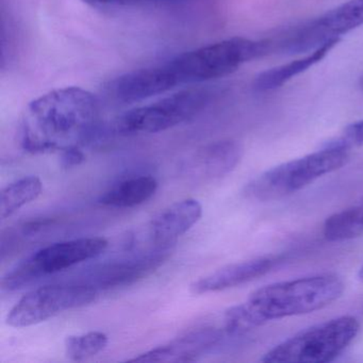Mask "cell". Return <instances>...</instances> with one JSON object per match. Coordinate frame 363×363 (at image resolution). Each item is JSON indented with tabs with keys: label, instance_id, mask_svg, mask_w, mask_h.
Wrapping results in <instances>:
<instances>
[{
	"label": "cell",
	"instance_id": "25",
	"mask_svg": "<svg viewBox=\"0 0 363 363\" xmlns=\"http://www.w3.org/2000/svg\"><path fill=\"white\" fill-rule=\"evenodd\" d=\"M359 86H360L361 90L363 91V76H361L360 80H359Z\"/></svg>",
	"mask_w": 363,
	"mask_h": 363
},
{
	"label": "cell",
	"instance_id": "10",
	"mask_svg": "<svg viewBox=\"0 0 363 363\" xmlns=\"http://www.w3.org/2000/svg\"><path fill=\"white\" fill-rule=\"evenodd\" d=\"M242 156L243 148L238 142L233 140L213 142L189 155L180 163V174L193 182L220 179L238 167Z\"/></svg>",
	"mask_w": 363,
	"mask_h": 363
},
{
	"label": "cell",
	"instance_id": "1",
	"mask_svg": "<svg viewBox=\"0 0 363 363\" xmlns=\"http://www.w3.org/2000/svg\"><path fill=\"white\" fill-rule=\"evenodd\" d=\"M103 130L97 97L84 89L67 86L27 106L18 137L23 150L43 154L93 143Z\"/></svg>",
	"mask_w": 363,
	"mask_h": 363
},
{
	"label": "cell",
	"instance_id": "12",
	"mask_svg": "<svg viewBox=\"0 0 363 363\" xmlns=\"http://www.w3.org/2000/svg\"><path fill=\"white\" fill-rule=\"evenodd\" d=\"M176 89L164 65L135 69L114 78L107 91L116 101L125 104L141 103Z\"/></svg>",
	"mask_w": 363,
	"mask_h": 363
},
{
	"label": "cell",
	"instance_id": "13",
	"mask_svg": "<svg viewBox=\"0 0 363 363\" xmlns=\"http://www.w3.org/2000/svg\"><path fill=\"white\" fill-rule=\"evenodd\" d=\"M169 248H156L135 258L110 261L86 275L84 284L95 289H111L133 284L155 271L167 258Z\"/></svg>",
	"mask_w": 363,
	"mask_h": 363
},
{
	"label": "cell",
	"instance_id": "6",
	"mask_svg": "<svg viewBox=\"0 0 363 363\" xmlns=\"http://www.w3.org/2000/svg\"><path fill=\"white\" fill-rule=\"evenodd\" d=\"M359 323L352 316H340L310 327L284 340L261 361L272 363H326L335 360L356 339Z\"/></svg>",
	"mask_w": 363,
	"mask_h": 363
},
{
	"label": "cell",
	"instance_id": "3",
	"mask_svg": "<svg viewBox=\"0 0 363 363\" xmlns=\"http://www.w3.org/2000/svg\"><path fill=\"white\" fill-rule=\"evenodd\" d=\"M267 55L264 39L255 41L237 37L178 55L164 65L177 88L224 77L244 63Z\"/></svg>",
	"mask_w": 363,
	"mask_h": 363
},
{
	"label": "cell",
	"instance_id": "8",
	"mask_svg": "<svg viewBox=\"0 0 363 363\" xmlns=\"http://www.w3.org/2000/svg\"><path fill=\"white\" fill-rule=\"evenodd\" d=\"M108 244L103 237L80 238L50 244L33 252L8 272L1 281L3 290H20L42 278L96 258L107 250Z\"/></svg>",
	"mask_w": 363,
	"mask_h": 363
},
{
	"label": "cell",
	"instance_id": "21",
	"mask_svg": "<svg viewBox=\"0 0 363 363\" xmlns=\"http://www.w3.org/2000/svg\"><path fill=\"white\" fill-rule=\"evenodd\" d=\"M84 3L94 7L125 8L146 5H174L190 1V0H84Z\"/></svg>",
	"mask_w": 363,
	"mask_h": 363
},
{
	"label": "cell",
	"instance_id": "23",
	"mask_svg": "<svg viewBox=\"0 0 363 363\" xmlns=\"http://www.w3.org/2000/svg\"><path fill=\"white\" fill-rule=\"evenodd\" d=\"M84 160L86 155L80 150L79 146H72L61 150L60 165L62 169H73L84 163Z\"/></svg>",
	"mask_w": 363,
	"mask_h": 363
},
{
	"label": "cell",
	"instance_id": "9",
	"mask_svg": "<svg viewBox=\"0 0 363 363\" xmlns=\"http://www.w3.org/2000/svg\"><path fill=\"white\" fill-rule=\"evenodd\" d=\"M97 291L84 282L41 286L23 296L10 310L6 320L14 328L33 326L67 310L93 303Z\"/></svg>",
	"mask_w": 363,
	"mask_h": 363
},
{
	"label": "cell",
	"instance_id": "20",
	"mask_svg": "<svg viewBox=\"0 0 363 363\" xmlns=\"http://www.w3.org/2000/svg\"><path fill=\"white\" fill-rule=\"evenodd\" d=\"M109 337L101 331H89L82 335H69L65 339V354L72 361H84L103 352Z\"/></svg>",
	"mask_w": 363,
	"mask_h": 363
},
{
	"label": "cell",
	"instance_id": "2",
	"mask_svg": "<svg viewBox=\"0 0 363 363\" xmlns=\"http://www.w3.org/2000/svg\"><path fill=\"white\" fill-rule=\"evenodd\" d=\"M344 282L335 274H318L276 282L252 292L247 301L225 312L235 330L246 333L273 320L311 313L337 301Z\"/></svg>",
	"mask_w": 363,
	"mask_h": 363
},
{
	"label": "cell",
	"instance_id": "18",
	"mask_svg": "<svg viewBox=\"0 0 363 363\" xmlns=\"http://www.w3.org/2000/svg\"><path fill=\"white\" fill-rule=\"evenodd\" d=\"M43 191V184L38 176H25L3 189L0 193L1 220L13 216L21 208L35 201Z\"/></svg>",
	"mask_w": 363,
	"mask_h": 363
},
{
	"label": "cell",
	"instance_id": "11",
	"mask_svg": "<svg viewBox=\"0 0 363 363\" xmlns=\"http://www.w3.org/2000/svg\"><path fill=\"white\" fill-rule=\"evenodd\" d=\"M226 337L230 335L224 326L220 329L214 327L195 329L130 359L129 362H193L213 350Z\"/></svg>",
	"mask_w": 363,
	"mask_h": 363
},
{
	"label": "cell",
	"instance_id": "16",
	"mask_svg": "<svg viewBox=\"0 0 363 363\" xmlns=\"http://www.w3.org/2000/svg\"><path fill=\"white\" fill-rule=\"evenodd\" d=\"M340 40L341 39L331 40V41L327 42L326 44L310 52V55L303 57V58L297 59V60L292 61V62L267 69V71L259 74L255 79V90L258 91V92H267V91H273L280 88L295 76L303 73V72L307 71L308 69L323 60L326 55H328V52L339 43Z\"/></svg>",
	"mask_w": 363,
	"mask_h": 363
},
{
	"label": "cell",
	"instance_id": "22",
	"mask_svg": "<svg viewBox=\"0 0 363 363\" xmlns=\"http://www.w3.org/2000/svg\"><path fill=\"white\" fill-rule=\"evenodd\" d=\"M335 140L350 150L354 146L363 145V120L348 125L344 129L343 135Z\"/></svg>",
	"mask_w": 363,
	"mask_h": 363
},
{
	"label": "cell",
	"instance_id": "19",
	"mask_svg": "<svg viewBox=\"0 0 363 363\" xmlns=\"http://www.w3.org/2000/svg\"><path fill=\"white\" fill-rule=\"evenodd\" d=\"M323 233L330 242H343L363 235V203L342 210L329 216Z\"/></svg>",
	"mask_w": 363,
	"mask_h": 363
},
{
	"label": "cell",
	"instance_id": "15",
	"mask_svg": "<svg viewBox=\"0 0 363 363\" xmlns=\"http://www.w3.org/2000/svg\"><path fill=\"white\" fill-rule=\"evenodd\" d=\"M278 262L277 257L267 256L227 265L193 282L191 293L203 295L241 286L269 273Z\"/></svg>",
	"mask_w": 363,
	"mask_h": 363
},
{
	"label": "cell",
	"instance_id": "7",
	"mask_svg": "<svg viewBox=\"0 0 363 363\" xmlns=\"http://www.w3.org/2000/svg\"><path fill=\"white\" fill-rule=\"evenodd\" d=\"M362 25L363 0H350L314 20L282 29L265 40L269 54H301L341 39V35Z\"/></svg>",
	"mask_w": 363,
	"mask_h": 363
},
{
	"label": "cell",
	"instance_id": "14",
	"mask_svg": "<svg viewBox=\"0 0 363 363\" xmlns=\"http://www.w3.org/2000/svg\"><path fill=\"white\" fill-rule=\"evenodd\" d=\"M203 216L199 201L186 199L177 201L152 218L150 237L157 248H171L184 233L197 224Z\"/></svg>",
	"mask_w": 363,
	"mask_h": 363
},
{
	"label": "cell",
	"instance_id": "4",
	"mask_svg": "<svg viewBox=\"0 0 363 363\" xmlns=\"http://www.w3.org/2000/svg\"><path fill=\"white\" fill-rule=\"evenodd\" d=\"M350 150L337 140L328 142L318 152L267 169L246 186V195L256 201H269L293 194L344 167Z\"/></svg>",
	"mask_w": 363,
	"mask_h": 363
},
{
	"label": "cell",
	"instance_id": "5",
	"mask_svg": "<svg viewBox=\"0 0 363 363\" xmlns=\"http://www.w3.org/2000/svg\"><path fill=\"white\" fill-rule=\"evenodd\" d=\"M216 96V90L207 86L178 91L154 103L125 112L114 122V130L122 135H150L169 130L201 113Z\"/></svg>",
	"mask_w": 363,
	"mask_h": 363
},
{
	"label": "cell",
	"instance_id": "17",
	"mask_svg": "<svg viewBox=\"0 0 363 363\" xmlns=\"http://www.w3.org/2000/svg\"><path fill=\"white\" fill-rule=\"evenodd\" d=\"M158 190V182L150 175L121 182L106 191L99 201L106 207L133 208L150 201Z\"/></svg>",
	"mask_w": 363,
	"mask_h": 363
},
{
	"label": "cell",
	"instance_id": "24",
	"mask_svg": "<svg viewBox=\"0 0 363 363\" xmlns=\"http://www.w3.org/2000/svg\"><path fill=\"white\" fill-rule=\"evenodd\" d=\"M358 277L359 280L363 282V265L361 267V269H359Z\"/></svg>",
	"mask_w": 363,
	"mask_h": 363
}]
</instances>
